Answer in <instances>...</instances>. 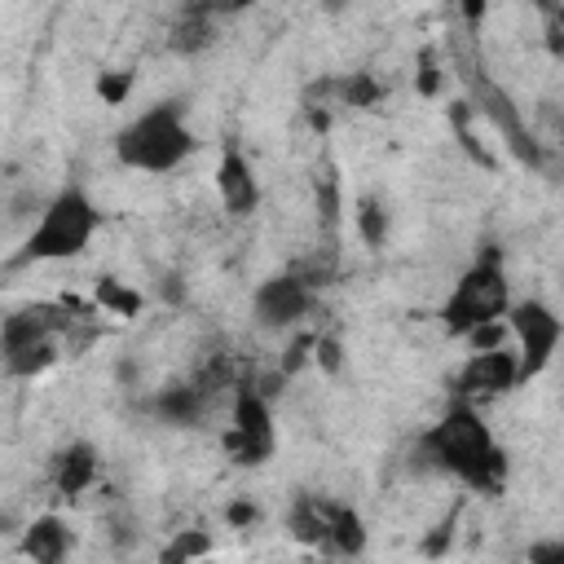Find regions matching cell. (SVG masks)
I'll list each match as a JSON object with an SVG mask.
<instances>
[{
  "label": "cell",
  "instance_id": "obj_1",
  "mask_svg": "<svg viewBox=\"0 0 564 564\" xmlns=\"http://www.w3.org/2000/svg\"><path fill=\"white\" fill-rule=\"evenodd\" d=\"M423 454L432 458V467H441V471L467 480V485L480 489V494H498V489L507 485V458H502V449L494 445L489 423H485L467 401L449 405V410L441 414V423H432V427L423 432Z\"/></svg>",
  "mask_w": 564,
  "mask_h": 564
},
{
  "label": "cell",
  "instance_id": "obj_2",
  "mask_svg": "<svg viewBox=\"0 0 564 564\" xmlns=\"http://www.w3.org/2000/svg\"><path fill=\"white\" fill-rule=\"evenodd\" d=\"M189 150H194V137H189V123L176 101L150 106L115 141L119 163H128L137 172H172L176 163H185Z\"/></svg>",
  "mask_w": 564,
  "mask_h": 564
},
{
  "label": "cell",
  "instance_id": "obj_3",
  "mask_svg": "<svg viewBox=\"0 0 564 564\" xmlns=\"http://www.w3.org/2000/svg\"><path fill=\"white\" fill-rule=\"evenodd\" d=\"M511 313V282H507V269H502V256L489 247L463 278L458 286L449 291L441 317H445V330L454 335H467L476 330L480 322H498Z\"/></svg>",
  "mask_w": 564,
  "mask_h": 564
},
{
  "label": "cell",
  "instance_id": "obj_4",
  "mask_svg": "<svg viewBox=\"0 0 564 564\" xmlns=\"http://www.w3.org/2000/svg\"><path fill=\"white\" fill-rule=\"evenodd\" d=\"M97 207H93V198L84 194V189H62L44 212H40V220H35V229H31V238H26V260H70V256H79L88 242H93V234H97Z\"/></svg>",
  "mask_w": 564,
  "mask_h": 564
},
{
  "label": "cell",
  "instance_id": "obj_5",
  "mask_svg": "<svg viewBox=\"0 0 564 564\" xmlns=\"http://www.w3.org/2000/svg\"><path fill=\"white\" fill-rule=\"evenodd\" d=\"M70 317H62L57 308L31 304L4 317V370L9 375H40L57 361V330H66Z\"/></svg>",
  "mask_w": 564,
  "mask_h": 564
},
{
  "label": "cell",
  "instance_id": "obj_6",
  "mask_svg": "<svg viewBox=\"0 0 564 564\" xmlns=\"http://www.w3.org/2000/svg\"><path fill=\"white\" fill-rule=\"evenodd\" d=\"M511 335H516V357H520V379H533L546 370V361L555 357L560 339H564V322L555 317V308H546L542 300H520L511 304Z\"/></svg>",
  "mask_w": 564,
  "mask_h": 564
},
{
  "label": "cell",
  "instance_id": "obj_7",
  "mask_svg": "<svg viewBox=\"0 0 564 564\" xmlns=\"http://www.w3.org/2000/svg\"><path fill=\"white\" fill-rule=\"evenodd\" d=\"M273 414H269V401L256 392V388H238L234 397V410H229V432H225V449L234 454V463H264L273 458Z\"/></svg>",
  "mask_w": 564,
  "mask_h": 564
},
{
  "label": "cell",
  "instance_id": "obj_8",
  "mask_svg": "<svg viewBox=\"0 0 564 564\" xmlns=\"http://www.w3.org/2000/svg\"><path fill=\"white\" fill-rule=\"evenodd\" d=\"M256 322L260 326H269V330H286V326H295L304 313H308V304H313V282L304 278V273H273V278H264L260 286H256Z\"/></svg>",
  "mask_w": 564,
  "mask_h": 564
},
{
  "label": "cell",
  "instance_id": "obj_9",
  "mask_svg": "<svg viewBox=\"0 0 564 564\" xmlns=\"http://www.w3.org/2000/svg\"><path fill=\"white\" fill-rule=\"evenodd\" d=\"M520 383V357L507 348H489V352H471V361L458 370V397L463 401H485V397H502Z\"/></svg>",
  "mask_w": 564,
  "mask_h": 564
},
{
  "label": "cell",
  "instance_id": "obj_10",
  "mask_svg": "<svg viewBox=\"0 0 564 564\" xmlns=\"http://www.w3.org/2000/svg\"><path fill=\"white\" fill-rule=\"evenodd\" d=\"M471 84H476V97H480V110L494 119V128L507 137V145L520 154V163H529V167H538L542 163V154H538V145H533V137L524 132V123H520V110L511 106V97L494 84V79H485V75H471Z\"/></svg>",
  "mask_w": 564,
  "mask_h": 564
},
{
  "label": "cell",
  "instance_id": "obj_11",
  "mask_svg": "<svg viewBox=\"0 0 564 564\" xmlns=\"http://www.w3.org/2000/svg\"><path fill=\"white\" fill-rule=\"evenodd\" d=\"M216 189H220V198H225V207H229L234 216H247V212H256V203H260L256 172H251L247 154H238L234 145L220 154V167H216Z\"/></svg>",
  "mask_w": 564,
  "mask_h": 564
},
{
  "label": "cell",
  "instance_id": "obj_12",
  "mask_svg": "<svg viewBox=\"0 0 564 564\" xmlns=\"http://www.w3.org/2000/svg\"><path fill=\"white\" fill-rule=\"evenodd\" d=\"M335 511H339V502H326V498H317V494H304V498H295V507H291V533H295L300 542H308V546H330Z\"/></svg>",
  "mask_w": 564,
  "mask_h": 564
},
{
  "label": "cell",
  "instance_id": "obj_13",
  "mask_svg": "<svg viewBox=\"0 0 564 564\" xmlns=\"http://www.w3.org/2000/svg\"><path fill=\"white\" fill-rule=\"evenodd\" d=\"M93 476H97V449L88 441H70L62 449V458H57V489L66 498H75V494H84L93 485Z\"/></svg>",
  "mask_w": 564,
  "mask_h": 564
},
{
  "label": "cell",
  "instance_id": "obj_14",
  "mask_svg": "<svg viewBox=\"0 0 564 564\" xmlns=\"http://www.w3.org/2000/svg\"><path fill=\"white\" fill-rule=\"evenodd\" d=\"M66 546H70V533H66V524H62L57 516H40V520L26 529V542H22V551H26L35 564H57V560L66 555Z\"/></svg>",
  "mask_w": 564,
  "mask_h": 564
},
{
  "label": "cell",
  "instance_id": "obj_15",
  "mask_svg": "<svg viewBox=\"0 0 564 564\" xmlns=\"http://www.w3.org/2000/svg\"><path fill=\"white\" fill-rule=\"evenodd\" d=\"M203 405H207V397H203L198 388H167V392L159 397V414H163L167 423H194V419L203 414Z\"/></svg>",
  "mask_w": 564,
  "mask_h": 564
},
{
  "label": "cell",
  "instance_id": "obj_16",
  "mask_svg": "<svg viewBox=\"0 0 564 564\" xmlns=\"http://www.w3.org/2000/svg\"><path fill=\"white\" fill-rule=\"evenodd\" d=\"M326 551H339V555H357L366 551V529H361V516L352 507H339L335 511V524H330V546Z\"/></svg>",
  "mask_w": 564,
  "mask_h": 564
},
{
  "label": "cell",
  "instance_id": "obj_17",
  "mask_svg": "<svg viewBox=\"0 0 564 564\" xmlns=\"http://www.w3.org/2000/svg\"><path fill=\"white\" fill-rule=\"evenodd\" d=\"M97 304L110 308V313H119V317H137V313H141V295L128 291V286L115 282V278H101V282H97Z\"/></svg>",
  "mask_w": 564,
  "mask_h": 564
},
{
  "label": "cell",
  "instance_id": "obj_18",
  "mask_svg": "<svg viewBox=\"0 0 564 564\" xmlns=\"http://www.w3.org/2000/svg\"><path fill=\"white\" fill-rule=\"evenodd\" d=\"M357 234H361L366 247H383V238H388V212L375 198H361L357 203Z\"/></svg>",
  "mask_w": 564,
  "mask_h": 564
},
{
  "label": "cell",
  "instance_id": "obj_19",
  "mask_svg": "<svg viewBox=\"0 0 564 564\" xmlns=\"http://www.w3.org/2000/svg\"><path fill=\"white\" fill-rule=\"evenodd\" d=\"M207 31H212V18L185 9V22L172 26V44H176V48H203V44H207Z\"/></svg>",
  "mask_w": 564,
  "mask_h": 564
},
{
  "label": "cell",
  "instance_id": "obj_20",
  "mask_svg": "<svg viewBox=\"0 0 564 564\" xmlns=\"http://www.w3.org/2000/svg\"><path fill=\"white\" fill-rule=\"evenodd\" d=\"M339 93H344L348 106H375V101H379V84H375L370 75H352V79H344Z\"/></svg>",
  "mask_w": 564,
  "mask_h": 564
},
{
  "label": "cell",
  "instance_id": "obj_21",
  "mask_svg": "<svg viewBox=\"0 0 564 564\" xmlns=\"http://www.w3.org/2000/svg\"><path fill=\"white\" fill-rule=\"evenodd\" d=\"M128 88H132V75H128V70H106V75L97 79V93H101L106 106H119V101L128 97Z\"/></svg>",
  "mask_w": 564,
  "mask_h": 564
},
{
  "label": "cell",
  "instance_id": "obj_22",
  "mask_svg": "<svg viewBox=\"0 0 564 564\" xmlns=\"http://www.w3.org/2000/svg\"><path fill=\"white\" fill-rule=\"evenodd\" d=\"M414 88H419L423 97H436V88H441V66H436V53H423V57H419Z\"/></svg>",
  "mask_w": 564,
  "mask_h": 564
},
{
  "label": "cell",
  "instance_id": "obj_23",
  "mask_svg": "<svg viewBox=\"0 0 564 564\" xmlns=\"http://www.w3.org/2000/svg\"><path fill=\"white\" fill-rule=\"evenodd\" d=\"M189 13H207V18H220V13H238L247 9L251 0H181Z\"/></svg>",
  "mask_w": 564,
  "mask_h": 564
},
{
  "label": "cell",
  "instance_id": "obj_24",
  "mask_svg": "<svg viewBox=\"0 0 564 564\" xmlns=\"http://www.w3.org/2000/svg\"><path fill=\"white\" fill-rule=\"evenodd\" d=\"M467 339H471V348H476V352L502 348V326H498V322H480L476 330H467Z\"/></svg>",
  "mask_w": 564,
  "mask_h": 564
},
{
  "label": "cell",
  "instance_id": "obj_25",
  "mask_svg": "<svg viewBox=\"0 0 564 564\" xmlns=\"http://www.w3.org/2000/svg\"><path fill=\"white\" fill-rule=\"evenodd\" d=\"M207 546H212V542H207L203 533H185V538H181V542H172L163 555H167V560H185V555H203Z\"/></svg>",
  "mask_w": 564,
  "mask_h": 564
},
{
  "label": "cell",
  "instance_id": "obj_26",
  "mask_svg": "<svg viewBox=\"0 0 564 564\" xmlns=\"http://www.w3.org/2000/svg\"><path fill=\"white\" fill-rule=\"evenodd\" d=\"M317 361L326 366V370H339V339H317Z\"/></svg>",
  "mask_w": 564,
  "mask_h": 564
},
{
  "label": "cell",
  "instance_id": "obj_27",
  "mask_svg": "<svg viewBox=\"0 0 564 564\" xmlns=\"http://www.w3.org/2000/svg\"><path fill=\"white\" fill-rule=\"evenodd\" d=\"M225 520H229L234 529H242V524H251V520H256V507H251V502H229Z\"/></svg>",
  "mask_w": 564,
  "mask_h": 564
},
{
  "label": "cell",
  "instance_id": "obj_28",
  "mask_svg": "<svg viewBox=\"0 0 564 564\" xmlns=\"http://www.w3.org/2000/svg\"><path fill=\"white\" fill-rule=\"evenodd\" d=\"M538 564H564V542H546V546H533L529 551Z\"/></svg>",
  "mask_w": 564,
  "mask_h": 564
},
{
  "label": "cell",
  "instance_id": "obj_29",
  "mask_svg": "<svg viewBox=\"0 0 564 564\" xmlns=\"http://www.w3.org/2000/svg\"><path fill=\"white\" fill-rule=\"evenodd\" d=\"M458 4H463V18H467V22H480L485 9H489V0H458Z\"/></svg>",
  "mask_w": 564,
  "mask_h": 564
},
{
  "label": "cell",
  "instance_id": "obj_30",
  "mask_svg": "<svg viewBox=\"0 0 564 564\" xmlns=\"http://www.w3.org/2000/svg\"><path fill=\"white\" fill-rule=\"evenodd\" d=\"M555 26H564V0H555Z\"/></svg>",
  "mask_w": 564,
  "mask_h": 564
},
{
  "label": "cell",
  "instance_id": "obj_31",
  "mask_svg": "<svg viewBox=\"0 0 564 564\" xmlns=\"http://www.w3.org/2000/svg\"><path fill=\"white\" fill-rule=\"evenodd\" d=\"M533 4H538V9H551V4H555V0H533Z\"/></svg>",
  "mask_w": 564,
  "mask_h": 564
},
{
  "label": "cell",
  "instance_id": "obj_32",
  "mask_svg": "<svg viewBox=\"0 0 564 564\" xmlns=\"http://www.w3.org/2000/svg\"><path fill=\"white\" fill-rule=\"evenodd\" d=\"M560 132H564V119H560Z\"/></svg>",
  "mask_w": 564,
  "mask_h": 564
}]
</instances>
